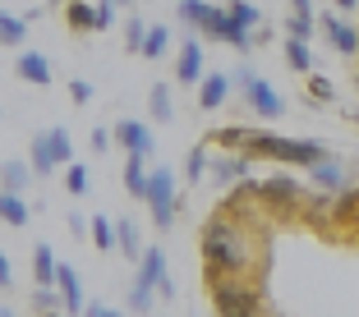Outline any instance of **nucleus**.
<instances>
[{"label": "nucleus", "instance_id": "nucleus-46", "mask_svg": "<svg viewBox=\"0 0 359 317\" xmlns=\"http://www.w3.org/2000/svg\"><path fill=\"white\" fill-rule=\"evenodd\" d=\"M258 317H281V313H272V308H263V313H258Z\"/></svg>", "mask_w": 359, "mask_h": 317}, {"label": "nucleus", "instance_id": "nucleus-11", "mask_svg": "<svg viewBox=\"0 0 359 317\" xmlns=\"http://www.w3.org/2000/svg\"><path fill=\"white\" fill-rule=\"evenodd\" d=\"M111 134H116V148H125V157L152 161V152H157V138H152V129L143 120H120Z\"/></svg>", "mask_w": 359, "mask_h": 317}, {"label": "nucleus", "instance_id": "nucleus-31", "mask_svg": "<svg viewBox=\"0 0 359 317\" xmlns=\"http://www.w3.org/2000/svg\"><path fill=\"white\" fill-rule=\"evenodd\" d=\"M226 14H231V19L240 23V28H249V32H254L258 23H263V14H258V5H249V0H231V5H226Z\"/></svg>", "mask_w": 359, "mask_h": 317}, {"label": "nucleus", "instance_id": "nucleus-44", "mask_svg": "<svg viewBox=\"0 0 359 317\" xmlns=\"http://www.w3.org/2000/svg\"><path fill=\"white\" fill-rule=\"evenodd\" d=\"M337 10H346V14H350V10H359V0H337Z\"/></svg>", "mask_w": 359, "mask_h": 317}, {"label": "nucleus", "instance_id": "nucleus-3", "mask_svg": "<svg viewBox=\"0 0 359 317\" xmlns=\"http://www.w3.org/2000/svg\"><path fill=\"white\" fill-rule=\"evenodd\" d=\"M208 304L217 317H258L267 308V295L249 276H208Z\"/></svg>", "mask_w": 359, "mask_h": 317}, {"label": "nucleus", "instance_id": "nucleus-1", "mask_svg": "<svg viewBox=\"0 0 359 317\" xmlns=\"http://www.w3.org/2000/svg\"><path fill=\"white\" fill-rule=\"evenodd\" d=\"M267 248H272V225L244 221L226 207H217L198 230V253L208 276H249V281H258L267 267Z\"/></svg>", "mask_w": 359, "mask_h": 317}, {"label": "nucleus", "instance_id": "nucleus-7", "mask_svg": "<svg viewBox=\"0 0 359 317\" xmlns=\"http://www.w3.org/2000/svg\"><path fill=\"white\" fill-rule=\"evenodd\" d=\"M254 166L258 161L249 157V152H212V161H208V180L217 184V189H231V184H240V180H249L254 175Z\"/></svg>", "mask_w": 359, "mask_h": 317}, {"label": "nucleus", "instance_id": "nucleus-36", "mask_svg": "<svg viewBox=\"0 0 359 317\" xmlns=\"http://www.w3.org/2000/svg\"><path fill=\"white\" fill-rule=\"evenodd\" d=\"M120 19V5H111V0H97V32H111Z\"/></svg>", "mask_w": 359, "mask_h": 317}, {"label": "nucleus", "instance_id": "nucleus-33", "mask_svg": "<svg viewBox=\"0 0 359 317\" xmlns=\"http://www.w3.org/2000/svg\"><path fill=\"white\" fill-rule=\"evenodd\" d=\"M143 37H148V23H143V19H125V51L129 55L143 51Z\"/></svg>", "mask_w": 359, "mask_h": 317}, {"label": "nucleus", "instance_id": "nucleus-26", "mask_svg": "<svg viewBox=\"0 0 359 317\" xmlns=\"http://www.w3.org/2000/svg\"><path fill=\"white\" fill-rule=\"evenodd\" d=\"M28 184H32V166L28 161H5V166H0V189L23 193Z\"/></svg>", "mask_w": 359, "mask_h": 317}, {"label": "nucleus", "instance_id": "nucleus-45", "mask_svg": "<svg viewBox=\"0 0 359 317\" xmlns=\"http://www.w3.org/2000/svg\"><path fill=\"white\" fill-rule=\"evenodd\" d=\"M102 317H129V313H120V308H106V313Z\"/></svg>", "mask_w": 359, "mask_h": 317}, {"label": "nucleus", "instance_id": "nucleus-4", "mask_svg": "<svg viewBox=\"0 0 359 317\" xmlns=\"http://www.w3.org/2000/svg\"><path fill=\"white\" fill-rule=\"evenodd\" d=\"M258 207L276 221H299L309 207V189L295 175H267V180H258Z\"/></svg>", "mask_w": 359, "mask_h": 317}, {"label": "nucleus", "instance_id": "nucleus-21", "mask_svg": "<svg viewBox=\"0 0 359 317\" xmlns=\"http://www.w3.org/2000/svg\"><path fill=\"white\" fill-rule=\"evenodd\" d=\"M55 267L60 258L51 253V244H32V286H55Z\"/></svg>", "mask_w": 359, "mask_h": 317}, {"label": "nucleus", "instance_id": "nucleus-38", "mask_svg": "<svg viewBox=\"0 0 359 317\" xmlns=\"http://www.w3.org/2000/svg\"><path fill=\"white\" fill-rule=\"evenodd\" d=\"M69 101L88 106V101H93V83H88V78H69Z\"/></svg>", "mask_w": 359, "mask_h": 317}, {"label": "nucleus", "instance_id": "nucleus-23", "mask_svg": "<svg viewBox=\"0 0 359 317\" xmlns=\"http://www.w3.org/2000/svg\"><path fill=\"white\" fill-rule=\"evenodd\" d=\"M88 239H93L97 253H116V248H120V239H116V221H106L102 211H97L93 221H88Z\"/></svg>", "mask_w": 359, "mask_h": 317}, {"label": "nucleus", "instance_id": "nucleus-37", "mask_svg": "<svg viewBox=\"0 0 359 317\" xmlns=\"http://www.w3.org/2000/svg\"><path fill=\"white\" fill-rule=\"evenodd\" d=\"M88 148H93V157H106V152L116 148V134H111V129H93V138H88Z\"/></svg>", "mask_w": 359, "mask_h": 317}, {"label": "nucleus", "instance_id": "nucleus-34", "mask_svg": "<svg viewBox=\"0 0 359 317\" xmlns=\"http://www.w3.org/2000/svg\"><path fill=\"white\" fill-rule=\"evenodd\" d=\"M32 308H37V317H42V313H55V308H60L55 286H32Z\"/></svg>", "mask_w": 359, "mask_h": 317}, {"label": "nucleus", "instance_id": "nucleus-43", "mask_svg": "<svg viewBox=\"0 0 359 317\" xmlns=\"http://www.w3.org/2000/svg\"><path fill=\"white\" fill-rule=\"evenodd\" d=\"M106 313V304H93V299H88V308H83V317H102Z\"/></svg>", "mask_w": 359, "mask_h": 317}, {"label": "nucleus", "instance_id": "nucleus-22", "mask_svg": "<svg viewBox=\"0 0 359 317\" xmlns=\"http://www.w3.org/2000/svg\"><path fill=\"white\" fill-rule=\"evenodd\" d=\"M116 239H120L116 253H125L129 262H138V258H143V234H138V221H134V216H120V221H116Z\"/></svg>", "mask_w": 359, "mask_h": 317}, {"label": "nucleus", "instance_id": "nucleus-18", "mask_svg": "<svg viewBox=\"0 0 359 317\" xmlns=\"http://www.w3.org/2000/svg\"><path fill=\"white\" fill-rule=\"evenodd\" d=\"M148 115H152V125H170V120H175V97H170V83H152L148 87Z\"/></svg>", "mask_w": 359, "mask_h": 317}, {"label": "nucleus", "instance_id": "nucleus-24", "mask_svg": "<svg viewBox=\"0 0 359 317\" xmlns=\"http://www.w3.org/2000/svg\"><path fill=\"white\" fill-rule=\"evenodd\" d=\"M28 42V19L23 14H10V10H0V46H19Z\"/></svg>", "mask_w": 359, "mask_h": 317}, {"label": "nucleus", "instance_id": "nucleus-49", "mask_svg": "<svg viewBox=\"0 0 359 317\" xmlns=\"http://www.w3.org/2000/svg\"><path fill=\"white\" fill-rule=\"evenodd\" d=\"M111 5H134V0H111Z\"/></svg>", "mask_w": 359, "mask_h": 317}, {"label": "nucleus", "instance_id": "nucleus-41", "mask_svg": "<svg viewBox=\"0 0 359 317\" xmlns=\"http://www.w3.org/2000/svg\"><path fill=\"white\" fill-rule=\"evenodd\" d=\"M14 286V267H10V253L0 248V290H10Z\"/></svg>", "mask_w": 359, "mask_h": 317}, {"label": "nucleus", "instance_id": "nucleus-25", "mask_svg": "<svg viewBox=\"0 0 359 317\" xmlns=\"http://www.w3.org/2000/svg\"><path fill=\"white\" fill-rule=\"evenodd\" d=\"M152 304H157V290L143 286V281H134L129 295H125V313L129 317H152Z\"/></svg>", "mask_w": 359, "mask_h": 317}, {"label": "nucleus", "instance_id": "nucleus-35", "mask_svg": "<svg viewBox=\"0 0 359 317\" xmlns=\"http://www.w3.org/2000/svg\"><path fill=\"white\" fill-rule=\"evenodd\" d=\"M313 23H318V19H304V14H285V37H299V42H309V37H313Z\"/></svg>", "mask_w": 359, "mask_h": 317}, {"label": "nucleus", "instance_id": "nucleus-8", "mask_svg": "<svg viewBox=\"0 0 359 317\" xmlns=\"http://www.w3.org/2000/svg\"><path fill=\"white\" fill-rule=\"evenodd\" d=\"M134 281L152 286L161 299H175V281H170V262H166V248H161V244H148V248H143V258H138V276H134Z\"/></svg>", "mask_w": 359, "mask_h": 317}, {"label": "nucleus", "instance_id": "nucleus-12", "mask_svg": "<svg viewBox=\"0 0 359 317\" xmlns=\"http://www.w3.org/2000/svg\"><path fill=\"white\" fill-rule=\"evenodd\" d=\"M323 32H327V46L332 51H341L346 60H355L359 55V23H350L346 14H323Z\"/></svg>", "mask_w": 359, "mask_h": 317}, {"label": "nucleus", "instance_id": "nucleus-27", "mask_svg": "<svg viewBox=\"0 0 359 317\" xmlns=\"http://www.w3.org/2000/svg\"><path fill=\"white\" fill-rule=\"evenodd\" d=\"M170 51V28L166 23H148V37H143V60H161V55Z\"/></svg>", "mask_w": 359, "mask_h": 317}, {"label": "nucleus", "instance_id": "nucleus-10", "mask_svg": "<svg viewBox=\"0 0 359 317\" xmlns=\"http://www.w3.org/2000/svg\"><path fill=\"white\" fill-rule=\"evenodd\" d=\"M55 295H60V313L65 317H83L88 295H83V276H79L74 262H60V267H55Z\"/></svg>", "mask_w": 359, "mask_h": 317}, {"label": "nucleus", "instance_id": "nucleus-20", "mask_svg": "<svg viewBox=\"0 0 359 317\" xmlns=\"http://www.w3.org/2000/svg\"><path fill=\"white\" fill-rule=\"evenodd\" d=\"M143 166H148L143 157H125V170H120V180H125V193H129L134 202L148 198V170H143Z\"/></svg>", "mask_w": 359, "mask_h": 317}, {"label": "nucleus", "instance_id": "nucleus-2", "mask_svg": "<svg viewBox=\"0 0 359 317\" xmlns=\"http://www.w3.org/2000/svg\"><path fill=\"white\" fill-rule=\"evenodd\" d=\"M244 152L254 161H272V166H285V170H309L327 157V148L313 143V138H290V134H272V129H254Z\"/></svg>", "mask_w": 359, "mask_h": 317}, {"label": "nucleus", "instance_id": "nucleus-32", "mask_svg": "<svg viewBox=\"0 0 359 317\" xmlns=\"http://www.w3.org/2000/svg\"><path fill=\"white\" fill-rule=\"evenodd\" d=\"M88 166H79V161H69V170H65V189H69V198H83L88 193Z\"/></svg>", "mask_w": 359, "mask_h": 317}, {"label": "nucleus", "instance_id": "nucleus-47", "mask_svg": "<svg viewBox=\"0 0 359 317\" xmlns=\"http://www.w3.org/2000/svg\"><path fill=\"white\" fill-rule=\"evenodd\" d=\"M0 317H14V313H10V308H5V304H0Z\"/></svg>", "mask_w": 359, "mask_h": 317}, {"label": "nucleus", "instance_id": "nucleus-29", "mask_svg": "<svg viewBox=\"0 0 359 317\" xmlns=\"http://www.w3.org/2000/svg\"><path fill=\"white\" fill-rule=\"evenodd\" d=\"M285 64H290L295 74H313V51H309V42L285 37Z\"/></svg>", "mask_w": 359, "mask_h": 317}, {"label": "nucleus", "instance_id": "nucleus-15", "mask_svg": "<svg viewBox=\"0 0 359 317\" xmlns=\"http://www.w3.org/2000/svg\"><path fill=\"white\" fill-rule=\"evenodd\" d=\"M231 97V74H203L198 78V111H217Z\"/></svg>", "mask_w": 359, "mask_h": 317}, {"label": "nucleus", "instance_id": "nucleus-48", "mask_svg": "<svg viewBox=\"0 0 359 317\" xmlns=\"http://www.w3.org/2000/svg\"><path fill=\"white\" fill-rule=\"evenodd\" d=\"M42 317H65V313H60V308H55V313H42Z\"/></svg>", "mask_w": 359, "mask_h": 317}, {"label": "nucleus", "instance_id": "nucleus-28", "mask_svg": "<svg viewBox=\"0 0 359 317\" xmlns=\"http://www.w3.org/2000/svg\"><path fill=\"white\" fill-rule=\"evenodd\" d=\"M249 134H254V129H244V125H226V129H217V134H212L208 143H212V148H222V152H244Z\"/></svg>", "mask_w": 359, "mask_h": 317}, {"label": "nucleus", "instance_id": "nucleus-6", "mask_svg": "<svg viewBox=\"0 0 359 317\" xmlns=\"http://www.w3.org/2000/svg\"><path fill=\"white\" fill-rule=\"evenodd\" d=\"M143 207H148L152 225H157L161 234L175 230L180 193H175V170H170V166H152V170H148V198H143Z\"/></svg>", "mask_w": 359, "mask_h": 317}, {"label": "nucleus", "instance_id": "nucleus-40", "mask_svg": "<svg viewBox=\"0 0 359 317\" xmlns=\"http://www.w3.org/2000/svg\"><path fill=\"white\" fill-rule=\"evenodd\" d=\"M88 221H93V216H83V211H69V234L88 239Z\"/></svg>", "mask_w": 359, "mask_h": 317}, {"label": "nucleus", "instance_id": "nucleus-17", "mask_svg": "<svg viewBox=\"0 0 359 317\" xmlns=\"http://www.w3.org/2000/svg\"><path fill=\"white\" fill-rule=\"evenodd\" d=\"M69 32H97V0H65Z\"/></svg>", "mask_w": 359, "mask_h": 317}, {"label": "nucleus", "instance_id": "nucleus-16", "mask_svg": "<svg viewBox=\"0 0 359 317\" xmlns=\"http://www.w3.org/2000/svg\"><path fill=\"white\" fill-rule=\"evenodd\" d=\"M309 180H313L318 189H323V193L332 198V193H341V189H346V170H341L332 157H323L318 166H309Z\"/></svg>", "mask_w": 359, "mask_h": 317}, {"label": "nucleus", "instance_id": "nucleus-19", "mask_svg": "<svg viewBox=\"0 0 359 317\" xmlns=\"http://www.w3.org/2000/svg\"><path fill=\"white\" fill-rule=\"evenodd\" d=\"M0 221H5V225H14V230H23V225L32 221V207L23 202V193L0 189Z\"/></svg>", "mask_w": 359, "mask_h": 317}, {"label": "nucleus", "instance_id": "nucleus-9", "mask_svg": "<svg viewBox=\"0 0 359 317\" xmlns=\"http://www.w3.org/2000/svg\"><path fill=\"white\" fill-rule=\"evenodd\" d=\"M244 101H249V111H254L258 120H281L285 115V97L276 92L263 74H249V83H244Z\"/></svg>", "mask_w": 359, "mask_h": 317}, {"label": "nucleus", "instance_id": "nucleus-39", "mask_svg": "<svg viewBox=\"0 0 359 317\" xmlns=\"http://www.w3.org/2000/svg\"><path fill=\"white\" fill-rule=\"evenodd\" d=\"M309 97H313V101H327V97H332V83L323 74H309Z\"/></svg>", "mask_w": 359, "mask_h": 317}, {"label": "nucleus", "instance_id": "nucleus-30", "mask_svg": "<svg viewBox=\"0 0 359 317\" xmlns=\"http://www.w3.org/2000/svg\"><path fill=\"white\" fill-rule=\"evenodd\" d=\"M208 161H212V143H198V148L189 152V166H184V180H189V184L208 180Z\"/></svg>", "mask_w": 359, "mask_h": 317}, {"label": "nucleus", "instance_id": "nucleus-14", "mask_svg": "<svg viewBox=\"0 0 359 317\" xmlns=\"http://www.w3.org/2000/svg\"><path fill=\"white\" fill-rule=\"evenodd\" d=\"M14 74L23 78V83H32V87H51V60H46L42 51H23L19 60H14Z\"/></svg>", "mask_w": 359, "mask_h": 317}, {"label": "nucleus", "instance_id": "nucleus-5", "mask_svg": "<svg viewBox=\"0 0 359 317\" xmlns=\"http://www.w3.org/2000/svg\"><path fill=\"white\" fill-rule=\"evenodd\" d=\"M74 161V138H69V129L51 125L42 129V134H32V180H51L60 166H69Z\"/></svg>", "mask_w": 359, "mask_h": 317}, {"label": "nucleus", "instance_id": "nucleus-42", "mask_svg": "<svg viewBox=\"0 0 359 317\" xmlns=\"http://www.w3.org/2000/svg\"><path fill=\"white\" fill-rule=\"evenodd\" d=\"M290 14H304V19H313V5H309V0H290Z\"/></svg>", "mask_w": 359, "mask_h": 317}, {"label": "nucleus", "instance_id": "nucleus-13", "mask_svg": "<svg viewBox=\"0 0 359 317\" xmlns=\"http://www.w3.org/2000/svg\"><path fill=\"white\" fill-rule=\"evenodd\" d=\"M203 74H208V69H203V37L194 32V37H184V42H180V55H175V83H180V87H198Z\"/></svg>", "mask_w": 359, "mask_h": 317}]
</instances>
